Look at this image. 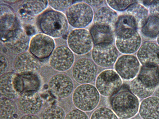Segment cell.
Here are the masks:
<instances>
[{
	"label": "cell",
	"instance_id": "obj_1",
	"mask_svg": "<svg viewBox=\"0 0 159 119\" xmlns=\"http://www.w3.org/2000/svg\"><path fill=\"white\" fill-rule=\"evenodd\" d=\"M111 110L120 119H130L139 112V98L126 90L119 91L112 97L111 100Z\"/></svg>",
	"mask_w": 159,
	"mask_h": 119
},
{
	"label": "cell",
	"instance_id": "obj_2",
	"mask_svg": "<svg viewBox=\"0 0 159 119\" xmlns=\"http://www.w3.org/2000/svg\"><path fill=\"white\" fill-rule=\"evenodd\" d=\"M69 24L64 14L53 10L44 13L39 21V27L43 33L52 38H59L66 34Z\"/></svg>",
	"mask_w": 159,
	"mask_h": 119
},
{
	"label": "cell",
	"instance_id": "obj_3",
	"mask_svg": "<svg viewBox=\"0 0 159 119\" xmlns=\"http://www.w3.org/2000/svg\"><path fill=\"white\" fill-rule=\"evenodd\" d=\"M96 87L89 84H81L74 90L72 101L74 106L84 112L94 110L100 102V95Z\"/></svg>",
	"mask_w": 159,
	"mask_h": 119
},
{
	"label": "cell",
	"instance_id": "obj_4",
	"mask_svg": "<svg viewBox=\"0 0 159 119\" xmlns=\"http://www.w3.org/2000/svg\"><path fill=\"white\" fill-rule=\"evenodd\" d=\"M122 85V79L112 69L102 71L95 79V87L100 95L105 97L113 96L120 91Z\"/></svg>",
	"mask_w": 159,
	"mask_h": 119
},
{
	"label": "cell",
	"instance_id": "obj_5",
	"mask_svg": "<svg viewBox=\"0 0 159 119\" xmlns=\"http://www.w3.org/2000/svg\"><path fill=\"white\" fill-rule=\"evenodd\" d=\"M66 16L69 24L76 29L84 28L93 20V11L91 6L85 2L73 4L67 10Z\"/></svg>",
	"mask_w": 159,
	"mask_h": 119
},
{
	"label": "cell",
	"instance_id": "obj_6",
	"mask_svg": "<svg viewBox=\"0 0 159 119\" xmlns=\"http://www.w3.org/2000/svg\"><path fill=\"white\" fill-rule=\"evenodd\" d=\"M24 91L23 82L19 74L9 72L0 75L1 97L14 99L18 98Z\"/></svg>",
	"mask_w": 159,
	"mask_h": 119
},
{
	"label": "cell",
	"instance_id": "obj_7",
	"mask_svg": "<svg viewBox=\"0 0 159 119\" xmlns=\"http://www.w3.org/2000/svg\"><path fill=\"white\" fill-rule=\"evenodd\" d=\"M67 43L69 48L74 53L83 55L93 48V42L90 33L84 29H76L68 35Z\"/></svg>",
	"mask_w": 159,
	"mask_h": 119
},
{
	"label": "cell",
	"instance_id": "obj_8",
	"mask_svg": "<svg viewBox=\"0 0 159 119\" xmlns=\"http://www.w3.org/2000/svg\"><path fill=\"white\" fill-rule=\"evenodd\" d=\"M98 69L96 64L91 59L82 58L74 64L72 74L74 80L81 84H89L96 79Z\"/></svg>",
	"mask_w": 159,
	"mask_h": 119
},
{
	"label": "cell",
	"instance_id": "obj_9",
	"mask_svg": "<svg viewBox=\"0 0 159 119\" xmlns=\"http://www.w3.org/2000/svg\"><path fill=\"white\" fill-rule=\"evenodd\" d=\"M1 40L11 53L18 55L26 52L30 41L25 30L20 28H15Z\"/></svg>",
	"mask_w": 159,
	"mask_h": 119
},
{
	"label": "cell",
	"instance_id": "obj_10",
	"mask_svg": "<svg viewBox=\"0 0 159 119\" xmlns=\"http://www.w3.org/2000/svg\"><path fill=\"white\" fill-rule=\"evenodd\" d=\"M48 89L57 98L64 99L69 96L73 92L74 84L72 78L63 73L56 74L49 79Z\"/></svg>",
	"mask_w": 159,
	"mask_h": 119
},
{
	"label": "cell",
	"instance_id": "obj_11",
	"mask_svg": "<svg viewBox=\"0 0 159 119\" xmlns=\"http://www.w3.org/2000/svg\"><path fill=\"white\" fill-rule=\"evenodd\" d=\"M118 55V51L112 43L94 45L91 52L92 59L96 64L106 68L115 64Z\"/></svg>",
	"mask_w": 159,
	"mask_h": 119
},
{
	"label": "cell",
	"instance_id": "obj_12",
	"mask_svg": "<svg viewBox=\"0 0 159 119\" xmlns=\"http://www.w3.org/2000/svg\"><path fill=\"white\" fill-rule=\"evenodd\" d=\"M137 58L131 54H124L118 58L114 68L121 79L131 80L137 75L140 64Z\"/></svg>",
	"mask_w": 159,
	"mask_h": 119
},
{
	"label": "cell",
	"instance_id": "obj_13",
	"mask_svg": "<svg viewBox=\"0 0 159 119\" xmlns=\"http://www.w3.org/2000/svg\"><path fill=\"white\" fill-rule=\"evenodd\" d=\"M74 61L73 52L65 45H60L55 48L49 59L50 66L59 72L69 70L73 65Z\"/></svg>",
	"mask_w": 159,
	"mask_h": 119
},
{
	"label": "cell",
	"instance_id": "obj_14",
	"mask_svg": "<svg viewBox=\"0 0 159 119\" xmlns=\"http://www.w3.org/2000/svg\"><path fill=\"white\" fill-rule=\"evenodd\" d=\"M55 48L53 39L43 33L36 34L30 40V52L39 59H44L50 56Z\"/></svg>",
	"mask_w": 159,
	"mask_h": 119
},
{
	"label": "cell",
	"instance_id": "obj_15",
	"mask_svg": "<svg viewBox=\"0 0 159 119\" xmlns=\"http://www.w3.org/2000/svg\"><path fill=\"white\" fill-rule=\"evenodd\" d=\"M18 107L21 112L27 115H35L41 110L43 101L37 91H25L18 97Z\"/></svg>",
	"mask_w": 159,
	"mask_h": 119
},
{
	"label": "cell",
	"instance_id": "obj_16",
	"mask_svg": "<svg viewBox=\"0 0 159 119\" xmlns=\"http://www.w3.org/2000/svg\"><path fill=\"white\" fill-rule=\"evenodd\" d=\"M137 58L142 65L158 66L159 65V45L151 41L144 42L137 51Z\"/></svg>",
	"mask_w": 159,
	"mask_h": 119
},
{
	"label": "cell",
	"instance_id": "obj_17",
	"mask_svg": "<svg viewBox=\"0 0 159 119\" xmlns=\"http://www.w3.org/2000/svg\"><path fill=\"white\" fill-rule=\"evenodd\" d=\"M39 60L30 52H25L16 56L14 62V68L18 74L37 73L41 66Z\"/></svg>",
	"mask_w": 159,
	"mask_h": 119
},
{
	"label": "cell",
	"instance_id": "obj_18",
	"mask_svg": "<svg viewBox=\"0 0 159 119\" xmlns=\"http://www.w3.org/2000/svg\"><path fill=\"white\" fill-rule=\"evenodd\" d=\"M142 39L138 31L123 38L116 37V47L124 54H131L138 51L141 45Z\"/></svg>",
	"mask_w": 159,
	"mask_h": 119
},
{
	"label": "cell",
	"instance_id": "obj_19",
	"mask_svg": "<svg viewBox=\"0 0 159 119\" xmlns=\"http://www.w3.org/2000/svg\"><path fill=\"white\" fill-rule=\"evenodd\" d=\"M138 30L136 20L132 15L126 13L118 17L114 29L116 37L123 38Z\"/></svg>",
	"mask_w": 159,
	"mask_h": 119
},
{
	"label": "cell",
	"instance_id": "obj_20",
	"mask_svg": "<svg viewBox=\"0 0 159 119\" xmlns=\"http://www.w3.org/2000/svg\"><path fill=\"white\" fill-rule=\"evenodd\" d=\"M139 112L142 119H159V97L151 96L140 104Z\"/></svg>",
	"mask_w": 159,
	"mask_h": 119
},
{
	"label": "cell",
	"instance_id": "obj_21",
	"mask_svg": "<svg viewBox=\"0 0 159 119\" xmlns=\"http://www.w3.org/2000/svg\"><path fill=\"white\" fill-rule=\"evenodd\" d=\"M16 19L11 8L4 4H0V34L1 38L16 28Z\"/></svg>",
	"mask_w": 159,
	"mask_h": 119
},
{
	"label": "cell",
	"instance_id": "obj_22",
	"mask_svg": "<svg viewBox=\"0 0 159 119\" xmlns=\"http://www.w3.org/2000/svg\"><path fill=\"white\" fill-rule=\"evenodd\" d=\"M48 4V1H24L19 10L20 14L26 19H32L43 11Z\"/></svg>",
	"mask_w": 159,
	"mask_h": 119
},
{
	"label": "cell",
	"instance_id": "obj_23",
	"mask_svg": "<svg viewBox=\"0 0 159 119\" xmlns=\"http://www.w3.org/2000/svg\"><path fill=\"white\" fill-rule=\"evenodd\" d=\"M114 31L108 27L95 24L89 30L94 45L112 43L114 39Z\"/></svg>",
	"mask_w": 159,
	"mask_h": 119
},
{
	"label": "cell",
	"instance_id": "obj_24",
	"mask_svg": "<svg viewBox=\"0 0 159 119\" xmlns=\"http://www.w3.org/2000/svg\"><path fill=\"white\" fill-rule=\"evenodd\" d=\"M118 17L116 12L111 8L102 7L97 10L94 15V24L108 27L114 31Z\"/></svg>",
	"mask_w": 159,
	"mask_h": 119
},
{
	"label": "cell",
	"instance_id": "obj_25",
	"mask_svg": "<svg viewBox=\"0 0 159 119\" xmlns=\"http://www.w3.org/2000/svg\"><path fill=\"white\" fill-rule=\"evenodd\" d=\"M136 77L142 84L148 87L156 89L159 85L158 66L142 65Z\"/></svg>",
	"mask_w": 159,
	"mask_h": 119
},
{
	"label": "cell",
	"instance_id": "obj_26",
	"mask_svg": "<svg viewBox=\"0 0 159 119\" xmlns=\"http://www.w3.org/2000/svg\"><path fill=\"white\" fill-rule=\"evenodd\" d=\"M138 1L132 4L127 9V13L134 18L137 24L138 30H140L147 20L149 14L147 8L139 3Z\"/></svg>",
	"mask_w": 159,
	"mask_h": 119
},
{
	"label": "cell",
	"instance_id": "obj_27",
	"mask_svg": "<svg viewBox=\"0 0 159 119\" xmlns=\"http://www.w3.org/2000/svg\"><path fill=\"white\" fill-rule=\"evenodd\" d=\"M140 30L142 34L147 38L157 37L159 34V19L149 15Z\"/></svg>",
	"mask_w": 159,
	"mask_h": 119
},
{
	"label": "cell",
	"instance_id": "obj_28",
	"mask_svg": "<svg viewBox=\"0 0 159 119\" xmlns=\"http://www.w3.org/2000/svg\"><path fill=\"white\" fill-rule=\"evenodd\" d=\"M129 87L131 92L138 98L141 99L152 96L156 90L145 86L137 77L131 81Z\"/></svg>",
	"mask_w": 159,
	"mask_h": 119
},
{
	"label": "cell",
	"instance_id": "obj_29",
	"mask_svg": "<svg viewBox=\"0 0 159 119\" xmlns=\"http://www.w3.org/2000/svg\"><path fill=\"white\" fill-rule=\"evenodd\" d=\"M16 110V106L12 99L0 97V119H14Z\"/></svg>",
	"mask_w": 159,
	"mask_h": 119
},
{
	"label": "cell",
	"instance_id": "obj_30",
	"mask_svg": "<svg viewBox=\"0 0 159 119\" xmlns=\"http://www.w3.org/2000/svg\"><path fill=\"white\" fill-rule=\"evenodd\" d=\"M19 74L23 82L24 91H30L37 92L41 85L40 77L37 73H30Z\"/></svg>",
	"mask_w": 159,
	"mask_h": 119
},
{
	"label": "cell",
	"instance_id": "obj_31",
	"mask_svg": "<svg viewBox=\"0 0 159 119\" xmlns=\"http://www.w3.org/2000/svg\"><path fill=\"white\" fill-rule=\"evenodd\" d=\"M66 114L64 109L57 105L46 107L42 114V119H65Z\"/></svg>",
	"mask_w": 159,
	"mask_h": 119
},
{
	"label": "cell",
	"instance_id": "obj_32",
	"mask_svg": "<svg viewBox=\"0 0 159 119\" xmlns=\"http://www.w3.org/2000/svg\"><path fill=\"white\" fill-rule=\"evenodd\" d=\"M90 119H119L110 108L102 107L95 109L92 113Z\"/></svg>",
	"mask_w": 159,
	"mask_h": 119
},
{
	"label": "cell",
	"instance_id": "obj_33",
	"mask_svg": "<svg viewBox=\"0 0 159 119\" xmlns=\"http://www.w3.org/2000/svg\"><path fill=\"white\" fill-rule=\"evenodd\" d=\"M135 0H107L110 8L114 10L122 11L128 9L132 4L137 2Z\"/></svg>",
	"mask_w": 159,
	"mask_h": 119
},
{
	"label": "cell",
	"instance_id": "obj_34",
	"mask_svg": "<svg viewBox=\"0 0 159 119\" xmlns=\"http://www.w3.org/2000/svg\"><path fill=\"white\" fill-rule=\"evenodd\" d=\"M74 1L71 0H49L48 4L54 10L61 12L67 10Z\"/></svg>",
	"mask_w": 159,
	"mask_h": 119
},
{
	"label": "cell",
	"instance_id": "obj_35",
	"mask_svg": "<svg viewBox=\"0 0 159 119\" xmlns=\"http://www.w3.org/2000/svg\"><path fill=\"white\" fill-rule=\"evenodd\" d=\"M65 119H89L85 112L77 108L72 109L66 114Z\"/></svg>",
	"mask_w": 159,
	"mask_h": 119
},
{
	"label": "cell",
	"instance_id": "obj_36",
	"mask_svg": "<svg viewBox=\"0 0 159 119\" xmlns=\"http://www.w3.org/2000/svg\"><path fill=\"white\" fill-rule=\"evenodd\" d=\"M149 15L154 16L159 19V0L148 7Z\"/></svg>",
	"mask_w": 159,
	"mask_h": 119
},
{
	"label": "cell",
	"instance_id": "obj_37",
	"mask_svg": "<svg viewBox=\"0 0 159 119\" xmlns=\"http://www.w3.org/2000/svg\"><path fill=\"white\" fill-rule=\"evenodd\" d=\"M8 65V60L3 55L0 54V75L5 73Z\"/></svg>",
	"mask_w": 159,
	"mask_h": 119
},
{
	"label": "cell",
	"instance_id": "obj_38",
	"mask_svg": "<svg viewBox=\"0 0 159 119\" xmlns=\"http://www.w3.org/2000/svg\"><path fill=\"white\" fill-rule=\"evenodd\" d=\"M103 1L101 0H87L84 2L87 3L90 6L96 7L101 5L103 2Z\"/></svg>",
	"mask_w": 159,
	"mask_h": 119
},
{
	"label": "cell",
	"instance_id": "obj_39",
	"mask_svg": "<svg viewBox=\"0 0 159 119\" xmlns=\"http://www.w3.org/2000/svg\"><path fill=\"white\" fill-rule=\"evenodd\" d=\"M19 119H40L35 115L25 114L22 116Z\"/></svg>",
	"mask_w": 159,
	"mask_h": 119
},
{
	"label": "cell",
	"instance_id": "obj_40",
	"mask_svg": "<svg viewBox=\"0 0 159 119\" xmlns=\"http://www.w3.org/2000/svg\"><path fill=\"white\" fill-rule=\"evenodd\" d=\"M16 1V0H5V1H2L4 2H9V3H13V2H18L19 1Z\"/></svg>",
	"mask_w": 159,
	"mask_h": 119
},
{
	"label": "cell",
	"instance_id": "obj_41",
	"mask_svg": "<svg viewBox=\"0 0 159 119\" xmlns=\"http://www.w3.org/2000/svg\"><path fill=\"white\" fill-rule=\"evenodd\" d=\"M157 44L159 45V34L157 37Z\"/></svg>",
	"mask_w": 159,
	"mask_h": 119
},
{
	"label": "cell",
	"instance_id": "obj_42",
	"mask_svg": "<svg viewBox=\"0 0 159 119\" xmlns=\"http://www.w3.org/2000/svg\"><path fill=\"white\" fill-rule=\"evenodd\" d=\"M158 74L159 79V65L158 66Z\"/></svg>",
	"mask_w": 159,
	"mask_h": 119
},
{
	"label": "cell",
	"instance_id": "obj_43",
	"mask_svg": "<svg viewBox=\"0 0 159 119\" xmlns=\"http://www.w3.org/2000/svg\"></svg>",
	"mask_w": 159,
	"mask_h": 119
}]
</instances>
